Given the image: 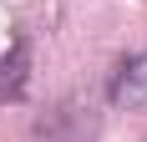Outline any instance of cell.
Wrapping results in <instances>:
<instances>
[{"mask_svg": "<svg viewBox=\"0 0 147 142\" xmlns=\"http://www.w3.org/2000/svg\"><path fill=\"white\" fill-rule=\"evenodd\" d=\"M96 137V112L81 107V101H61L56 112H46L36 127H30V142H91Z\"/></svg>", "mask_w": 147, "mask_h": 142, "instance_id": "obj_1", "label": "cell"}, {"mask_svg": "<svg viewBox=\"0 0 147 142\" xmlns=\"http://www.w3.org/2000/svg\"><path fill=\"white\" fill-rule=\"evenodd\" d=\"M107 97L117 101V107H127V112H147V51L127 56L117 71H112Z\"/></svg>", "mask_w": 147, "mask_h": 142, "instance_id": "obj_2", "label": "cell"}, {"mask_svg": "<svg viewBox=\"0 0 147 142\" xmlns=\"http://www.w3.org/2000/svg\"><path fill=\"white\" fill-rule=\"evenodd\" d=\"M26 81H30V41L15 36V46L0 61V101H20L26 97Z\"/></svg>", "mask_w": 147, "mask_h": 142, "instance_id": "obj_3", "label": "cell"}]
</instances>
